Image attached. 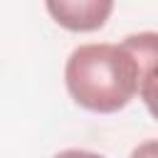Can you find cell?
<instances>
[{"mask_svg":"<svg viewBox=\"0 0 158 158\" xmlns=\"http://www.w3.org/2000/svg\"><path fill=\"white\" fill-rule=\"evenodd\" d=\"M158 35L138 32L121 42H89L69 52L64 86L72 101L91 114H116L136 96L153 109Z\"/></svg>","mask_w":158,"mask_h":158,"instance_id":"6da1fadb","label":"cell"},{"mask_svg":"<svg viewBox=\"0 0 158 158\" xmlns=\"http://www.w3.org/2000/svg\"><path fill=\"white\" fill-rule=\"evenodd\" d=\"M116 0H44V7L49 17L67 32H96L101 30L111 12Z\"/></svg>","mask_w":158,"mask_h":158,"instance_id":"7a4b0ae2","label":"cell"},{"mask_svg":"<svg viewBox=\"0 0 158 158\" xmlns=\"http://www.w3.org/2000/svg\"><path fill=\"white\" fill-rule=\"evenodd\" d=\"M128 158H158V143H156V138H148V141L138 143L131 151Z\"/></svg>","mask_w":158,"mask_h":158,"instance_id":"3957f363","label":"cell"},{"mask_svg":"<svg viewBox=\"0 0 158 158\" xmlns=\"http://www.w3.org/2000/svg\"><path fill=\"white\" fill-rule=\"evenodd\" d=\"M52 158H106V156H101L96 151H86V148H64Z\"/></svg>","mask_w":158,"mask_h":158,"instance_id":"277c9868","label":"cell"}]
</instances>
